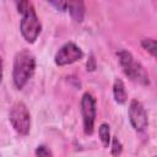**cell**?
<instances>
[{
	"label": "cell",
	"instance_id": "9",
	"mask_svg": "<svg viewBox=\"0 0 157 157\" xmlns=\"http://www.w3.org/2000/svg\"><path fill=\"white\" fill-rule=\"evenodd\" d=\"M113 97L118 104H124L128 101V92L125 90V85L120 78H117L113 85Z\"/></svg>",
	"mask_w": 157,
	"mask_h": 157
},
{
	"label": "cell",
	"instance_id": "1",
	"mask_svg": "<svg viewBox=\"0 0 157 157\" xmlns=\"http://www.w3.org/2000/svg\"><path fill=\"white\" fill-rule=\"evenodd\" d=\"M15 5L17 12L21 15L20 32L23 39L27 43L32 44L38 39L42 32V25L37 16L34 6L31 0H15Z\"/></svg>",
	"mask_w": 157,
	"mask_h": 157
},
{
	"label": "cell",
	"instance_id": "14",
	"mask_svg": "<svg viewBox=\"0 0 157 157\" xmlns=\"http://www.w3.org/2000/svg\"><path fill=\"white\" fill-rule=\"evenodd\" d=\"M2 59H1V56H0V83H1V81H2Z\"/></svg>",
	"mask_w": 157,
	"mask_h": 157
},
{
	"label": "cell",
	"instance_id": "4",
	"mask_svg": "<svg viewBox=\"0 0 157 157\" xmlns=\"http://www.w3.org/2000/svg\"><path fill=\"white\" fill-rule=\"evenodd\" d=\"M9 121L18 135L26 136L29 134L31 113L23 102H16L11 105L9 110Z\"/></svg>",
	"mask_w": 157,
	"mask_h": 157
},
{
	"label": "cell",
	"instance_id": "3",
	"mask_svg": "<svg viewBox=\"0 0 157 157\" xmlns=\"http://www.w3.org/2000/svg\"><path fill=\"white\" fill-rule=\"evenodd\" d=\"M117 56H118V61H119V65H120L123 72L130 81L142 85V86L150 85V76H148L147 71L132 56V54L130 52H128L125 49H120L117 52Z\"/></svg>",
	"mask_w": 157,
	"mask_h": 157
},
{
	"label": "cell",
	"instance_id": "10",
	"mask_svg": "<svg viewBox=\"0 0 157 157\" xmlns=\"http://www.w3.org/2000/svg\"><path fill=\"white\" fill-rule=\"evenodd\" d=\"M98 135H99V139L103 144L104 147H108L109 144H110V128L107 123H103L99 125L98 128Z\"/></svg>",
	"mask_w": 157,
	"mask_h": 157
},
{
	"label": "cell",
	"instance_id": "12",
	"mask_svg": "<svg viewBox=\"0 0 157 157\" xmlns=\"http://www.w3.org/2000/svg\"><path fill=\"white\" fill-rule=\"evenodd\" d=\"M112 145V155H120L121 153V151H123V145H121V142L118 140V137H113V139H110V144H109V146Z\"/></svg>",
	"mask_w": 157,
	"mask_h": 157
},
{
	"label": "cell",
	"instance_id": "6",
	"mask_svg": "<svg viewBox=\"0 0 157 157\" xmlns=\"http://www.w3.org/2000/svg\"><path fill=\"white\" fill-rule=\"evenodd\" d=\"M47 1L52 4L58 11L69 13L72 21L77 23H81L85 20V15H86L85 0H47Z\"/></svg>",
	"mask_w": 157,
	"mask_h": 157
},
{
	"label": "cell",
	"instance_id": "2",
	"mask_svg": "<svg viewBox=\"0 0 157 157\" xmlns=\"http://www.w3.org/2000/svg\"><path fill=\"white\" fill-rule=\"evenodd\" d=\"M36 71V58L34 55L27 50H20L13 59L12 66V81L17 90H22L27 82L32 78Z\"/></svg>",
	"mask_w": 157,
	"mask_h": 157
},
{
	"label": "cell",
	"instance_id": "7",
	"mask_svg": "<svg viewBox=\"0 0 157 157\" xmlns=\"http://www.w3.org/2000/svg\"><path fill=\"white\" fill-rule=\"evenodd\" d=\"M83 58L82 49L74 42H67L60 47L54 56V63L58 66H66L80 61Z\"/></svg>",
	"mask_w": 157,
	"mask_h": 157
},
{
	"label": "cell",
	"instance_id": "11",
	"mask_svg": "<svg viewBox=\"0 0 157 157\" xmlns=\"http://www.w3.org/2000/svg\"><path fill=\"white\" fill-rule=\"evenodd\" d=\"M141 47L147 53H150L151 56L156 58V40L153 38H144L141 40Z\"/></svg>",
	"mask_w": 157,
	"mask_h": 157
},
{
	"label": "cell",
	"instance_id": "13",
	"mask_svg": "<svg viewBox=\"0 0 157 157\" xmlns=\"http://www.w3.org/2000/svg\"><path fill=\"white\" fill-rule=\"evenodd\" d=\"M36 156H39V157H47V156H53V152L44 145H40L36 148Z\"/></svg>",
	"mask_w": 157,
	"mask_h": 157
},
{
	"label": "cell",
	"instance_id": "5",
	"mask_svg": "<svg viewBox=\"0 0 157 157\" xmlns=\"http://www.w3.org/2000/svg\"><path fill=\"white\" fill-rule=\"evenodd\" d=\"M96 113H97L96 98L93 97L92 93L85 92L81 98V115H82V123H83V132L86 135L93 134Z\"/></svg>",
	"mask_w": 157,
	"mask_h": 157
},
{
	"label": "cell",
	"instance_id": "8",
	"mask_svg": "<svg viewBox=\"0 0 157 157\" xmlns=\"http://www.w3.org/2000/svg\"><path fill=\"white\" fill-rule=\"evenodd\" d=\"M129 120L131 126L134 128L135 131L142 132L147 129L148 126V117L147 113L142 105V103L137 99H132L129 104Z\"/></svg>",
	"mask_w": 157,
	"mask_h": 157
}]
</instances>
